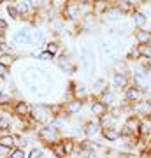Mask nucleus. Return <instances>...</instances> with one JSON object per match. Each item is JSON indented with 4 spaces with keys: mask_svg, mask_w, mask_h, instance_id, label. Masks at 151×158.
I'll list each match as a JSON object with an SVG mask.
<instances>
[{
    "mask_svg": "<svg viewBox=\"0 0 151 158\" xmlns=\"http://www.w3.org/2000/svg\"><path fill=\"white\" fill-rule=\"evenodd\" d=\"M149 141H151V137H149Z\"/></svg>",
    "mask_w": 151,
    "mask_h": 158,
    "instance_id": "obj_40",
    "label": "nucleus"
},
{
    "mask_svg": "<svg viewBox=\"0 0 151 158\" xmlns=\"http://www.w3.org/2000/svg\"><path fill=\"white\" fill-rule=\"evenodd\" d=\"M7 158H27V151L25 149H19V148H14V149H11V153H9Z\"/></svg>",
    "mask_w": 151,
    "mask_h": 158,
    "instance_id": "obj_34",
    "label": "nucleus"
},
{
    "mask_svg": "<svg viewBox=\"0 0 151 158\" xmlns=\"http://www.w3.org/2000/svg\"><path fill=\"white\" fill-rule=\"evenodd\" d=\"M6 12H7V18L9 19H12V21H21V18H19V14H18L16 7H14V2H6Z\"/></svg>",
    "mask_w": 151,
    "mask_h": 158,
    "instance_id": "obj_31",
    "label": "nucleus"
},
{
    "mask_svg": "<svg viewBox=\"0 0 151 158\" xmlns=\"http://www.w3.org/2000/svg\"><path fill=\"white\" fill-rule=\"evenodd\" d=\"M49 149H51V153H53L56 158H67V155H65V151H63V146H62V142H60V141L55 142Z\"/></svg>",
    "mask_w": 151,
    "mask_h": 158,
    "instance_id": "obj_32",
    "label": "nucleus"
},
{
    "mask_svg": "<svg viewBox=\"0 0 151 158\" xmlns=\"http://www.w3.org/2000/svg\"><path fill=\"white\" fill-rule=\"evenodd\" d=\"M2 88H4V81H0V90H2Z\"/></svg>",
    "mask_w": 151,
    "mask_h": 158,
    "instance_id": "obj_38",
    "label": "nucleus"
},
{
    "mask_svg": "<svg viewBox=\"0 0 151 158\" xmlns=\"http://www.w3.org/2000/svg\"><path fill=\"white\" fill-rule=\"evenodd\" d=\"M14 100H16V97L12 95L11 91H7L6 88L0 90V109H4V111H11Z\"/></svg>",
    "mask_w": 151,
    "mask_h": 158,
    "instance_id": "obj_20",
    "label": "nucleus"
},
{
    "mask_svg": "<svg viewBox=\"0 0 151 158\" xmlns=\"http://www.w3.org/2000/svg\"><path fill=\"white\" fill-rule=\"evenodd\" d=\"M30 119L35 123V127H44V125H49L55 116L51 113V104L48 102H37V104H32V114H30Z\"/></svg>",
    "mask_w": 151,
    "mask_h": 158,
    "instance_id": "obj_1",
    "label": "nucleus"
},
{
    "mask_svg": "<svg viewBox=\"0 0 151 158\" xmlns=\"http://www.w3.org/2000/svg\"><path fill=\"white\" fill-rule=\"evenodd\" d=\"M4 4H6V2H4V0H0V7L4 6Z\"/></svg>",
    "mask_w": 151,
    "mask_h": 158,
    "instance_id": "obj_39",
    "label": "nucleus"
},
{
    "mask_svg": "<svg viewBox=\"0 0 151 158\" xmlns=\"http://www.w3.org/2000/svg\"><path fill=\"white\" fill-rule=\"evenodd\" d=\"M141 58V49H139V46H130L128 51H127V60L125 62L127 63H132V62H137Z\"/></svg>",
    "mask_w": 151,
    "mask_h": 158,
    "instance_id": "obj_29",
    "label": "nucleus"
},
{
    "mask_svg": "<svg viewBox=\"0 0 151 158\" xmlns=\"http://www.w3.org/2000/svg\"><path fill=\"white\" fill-rule=\"evenodd\" d=\"M130 114H134L141 119L151 118V98H146V100H141L137 104H132L130 106Z\"/></svg>",
    "mask_w": 151,
    "mask_h": 158,
    "instance_id": "obj_9",
    "label": "nucleus"
},
{
    "mask_svg": "<svg viewBox=\"0 0 151 158\" xmlns=\"http://www.w3.org/2000/svg\"><path fill=\"white\" fill-rule=\"evenodd\" d=\"M16 62H18L16 53H0V65H4L6 69L12 70V67L16 65Z\"/></svg>",
    "mask_w": 151,
    "mask_h": 158,
    "instance_id": "obj_24",
    "label": "nucleus"
},
{
    "mask_svg": "<svg viewBox=\"0 0 151 158\" xmlns=\"http://www.w3.org/2000/svg\"><path fill=\"white\" fill-rule=\"evenodd\" d=\"M60 16L69 23H79L81 21V7H79V0H65L63 7L60 9Z\"/></svg>",
    "mask_w": 151,
    "mask_h": 158,
    "instance_id": "obj_5",
    "label": "nucleus"
},
{
    "mask_svg": "<svg viewBox=\"0 0 151 158\" xmlns=\"http://www.w3.org/2000/svg\"><path fill=\"white\" fill-rule=\"evenodd\" d=\"M123 98L132 106V104H137L141 100H146V91H142V90H139V88H135V86L130 85L128 88L123 90Z\"/></svg>",
    "mask_w": 151,
    "mask_h": 158,
    "instance_id": "obj_12",
    "label": "nucleus"
},
{
    "mask_svg": "<svg viewBox=\"0 0 151 158\" xmlns=\"http://www.w3.org/2000/svg\"><path fill=\"white\" fill-rule=\"evenodd\" d=\"M11 42L16 48H34V39H32V27L25 25L14 30L11 35Z\"/></svg>",
    "mask_w": 151,
    "mask_h": 158,
    "instance_id": "obj_3",
    "label": "nucleus"
},
{
    "mask_svg": "<svg viewBox=\"0 0 151 158\" xmlns=\"http://www.w3.org/2000/svg\"><path fill=\"white\" fill-rule=\"evenodd\" d=\"M83 134H84V139H88V141H95V139H99L102 134V128L100 125H99V121L93 118H90L84 121L83 125Z\"/></svg>",
    "mask_w": 151,
    "mask_h": 158,
    "instance_id": "obj_11",
    "label": "nucleus"
},
{
    "mask_svg": "<svg viewBox=\"0 0 151 158\" xmlns=\"http://www.w3.org/2000/svg\"><path fill=\"white\" fill-rule=\"evenodd\" d=\"M100 137L107 142H116L121 139V134H120V128H106V130H102Z\"/></svg>",
    "mask_w": 151,
    "mask_h": 158,
    "instance_id": "obj_26",
    "label": "nucleus"
},
{
    "mask_svg": "<svg viewBox=\"0 0 151 158\" xmlns=\"http://www.w3.org/2000/svg\"><path fill=\"white\" fill-rule=\"evenodd\" d=\"M0 146L7 148V149H14V148H16V137H14V134L0 135Z\"/></svg>",
    "mask_w": 151,
    "mask_h": 158,
    "instance_id": "obj_28",
    "label": "nucleus"
},
{
    "mask_svg": "<svg viewBox=\"0 0 151 158\" xmlns=\"http://www.w3.org/2000/svg\"><path fill=\"white\" fill-rule=\"evenodd\" d=\"M99 100H100L104 106H107L109 109H111V107H118V104H120L118 95H116V90H112L111 86H107L106 90L99 95Z\"/></svg>",
    "mask_w": 151,
    "mask_h": 158,
    "instance_id": "obj_14",
    "label": "nucleus"
},
{
    "mask_svg": "<svg viewBox=\"0 0 151 158\" xmlns=\"http://www.w3.org/2000/svg\"><path fill=\"white\" fill-rule=\"evenodd\" d=\"M62 130L58 128L53 121L49 125H44V127H39L37 130V141L40 144H44L46 148H51L55 142L62 141Z\"/></svg>",
    "mask_w": 151,
    "mask_h": 158,
    "instance_id": "obj_2",
    "label": "nucleus"
},
{
    "mask_svg": "<svg viewBox=\"0 0 151 158\" xmlns=\"http://www.w3.org/2000/svg\"><path fill=\"white\" fill-rule=\"evenodd\" d=\"M9 77H11V70L6 69L4 65H0V81H4V83H6Z\"/></svg>",
    "mask_w": 151,
    "mask_h": 158,
    "instance_id": "obj_37",
    "label": "nucleus"
},
{
    "mask_svg": "<svg viewBox=\"0 0 151 158\" xmlns=\"http://www.w3.org/2000/svg\"><path fill=\"white\" fill-rule=\"evenodd\" d=\"M106 88H107V83H106V79L104 77L93 79V85H91V88H90V95L93 93V98H99V95H100Z\"/></svg>",
    "mask_w": 151,
    "mask_h": 158,
    "instance_id": "obj_25",
    "label": "nucleus"
},
{
    "mask_svg": "<svg viewBox=\"0 0 151 158\" xmlns=\"http://www.w3.org/2000/svg\"><path fill=\"white\" fill-rule=\"evenodd\" d=\"M44 51L49 53L51 56H55V60H56V58L62 55V44H60V40L58 39H48V42L44 44Z\"/></svg>",
    "mask_w": 151,
    "mask_h": 158,
    "instance_id": "obj_21",
    "label": "nucleus"
},
{
    "mask_svg": "<svg viewBox=\"0 0 151 158\" xmlns=\"http://www.w3.org/2000/svg\"><path fill=\"white\" fill-rule=\"evenodd\" d=\"M12 119H14V116H12L11 111H4V109H0V135L11 134Z\"/></svg>",
    "mask_w": 151,
    "mask_h": 158,
    "instance_id": "obj_16",
    "label": "nucleus"
},
{
    "mask_svg": "<svg viewBox=\"0 0 151 158\" xmlns=\"http://www.w3.org/2000/svg\"><path fill=\"white\" fill-rule=\"evenodd\" d=\"M132 85V76L128 72H114L111 74V86L112 90H125Z\"/></svg>",
    "mask_w": 151,
    "mask_h": 158,
    "instance_id": "obj_10",
    "label": "nucleus"
},
{
    "mask_svg": "<svg viewBox=\"0 0 151 158\" xmlns=\"http://www.w3.org/2000/svg\"><path fill=\"white\" fill-rule=\"evenodd\" d=\"M139 49H141V58H146V60H151V44L139 46Z\"/></svg>",
    "mask_w": 151,
    "mask_h": 158,
    "instance_id": "obj_35",
    "label": "nucleus"
},
{
    "mask_svg": "<svg viewBox=\"0 0 151 158\" xmlns=\"http://www.w3.org/2000/svg\"><path fill=\"white\" fill-rule=\"evenodd\" d=\"M139 137H151V118L141 119V130H139Z\"/></svg>",
    "mask_w": 151,
    "mask_h": 158,
    "instance_id": "obj_30",
    "label": "nucleus"
},
{
    "mask_svg": "<svg viewBox=\"0 0 151 158\" xmlns=\"http://www.w3.org/2000/svg\"><path fill=\"white\" fill-rule=\"evenodd\" d=\"M130 23H132L134 30H144L146 25H148V16L141 9H137V11H134L130 14Z\"/></svg>",
    "mask_w": 151,
    "mask_h": 158,
    "instance_id": "obj_18",
    "label": "nucleus"
},
{
    "mask_svg": "<svg viewBox=\"0 0 151 158\" xmlns=\"http://www.w3.org/2000/svg\"><path fill=\"white\" fill-rule=\"evenodd\" d=\"M14 7H16L18 14L21 18L23 21H30V18H32V7H30V0H18L14 2Z\"/></svg>",
    "mask_w": 151,
    "mask_h": 158,
    "instance_id": "obj_17",
    "label": "nucleus"
},
{
    "mask_svg": "<svg viewBox=\"0 0 151 158\" xmlns=\"http://www.w3.org/2000/svg\"><path fill=\"white\" fill-rule=\"evenodd\" d=\"M127 132H128L132 137H139V130H141V118H137V116H134V114H128L127 118H125L123 125H121Z\"/></svg>",
    "mask_w": 151,
    "mask_h": 158,
    "instance_id": "obj_13",
    "label": "nucleus"
},
{
    "mask_svg": "<svg viewBox=\"0 0 151 158\" xmlns=\"http://www.w3.org/2000/svg\"><path fill=\"white\" fill-rule=\"evenodd\" d=\"M79 63H81L84 74H88V76H93V74H95L97 60H95L93 48H90L88 44H84L83 48H81V53H79Z\"/></svg>",
    "mask_w": 151,
    "mask_h": 158,
    "instance_id": "obj_4",
    "label": "nucleus"
},
{
    "mask_svg": "<svg viewBox=\"0 0 151 158\" xmlns=\"http://www.w3.org/2000/svg\"><path fill=\"white\" fill-rule=\"evenodd\" d=\"M97 121H99V125H100L102 130H106V128H120V127H118V118L114 116V114H111V113L104 114V116L99 118Z\"/></svg>",
    "mask_w": 151,
    "mask_h": 158,
    "instance_id": "obj_23",
    "label": "nucleus"
},
{
    "mask_svg": "<svg viewBox=\"0 0 151 158\" xmlns=\"http://www.w3.org/2000/svg\"><path fill=\"white\" fill-rule=\"evenodd\" d=\"M55 62H56V67L60 69L63 74H67V76H72V74H76V70H78V63L72 60V56H70L69 51L62 53Z\"/></svg>",
    "mask_w": 151,
    "mask_h": 158,
    "instance_id": "obj_7",
    "label": "nucleus"
},
{
    "mask_svg": "<svg viewBox=\"0 0 151 158\" xmlns=\"http://www.w3.org/2000/svg\"><path fill=\"white\" fill-rule=\"evenodd\" d=\"M125 14L120 9H118L116 6H114V2H111L109 4V7H107L106 11L102 12L100 16H99V19H100V23H107V25H116V23H121L125 19Z\"/></svg>",
    "mask_w": 151,
    "mask_h": 158,
    "instance_id": "obj_6",
    "label": "nucleus"
},
{
    "mask_svg": "<svg viewBox=\"0 0 151 158\" xmlns=\"http://www.w3.org/2000/svg\"><path fill=\"white\" fill-rule=\"evenodd\" d=\"M27 158H44V148H32L27 153Z\"/></svg>",
    "mask_w": 151,
    "mask_h": 158,
    "instance_id": "obj_33",
    "label": "nucleus"
},
{
    "mask_svg": "<svg viewBox=\"0 0 151 158\" xmlns=\"http://www.w3.org/2000/svg\"><path fill=\"white\" fill-rule=\"evenodd\" d=\"M37 60H40V62L48 63V62H55V56H51L49 53H46V51H40L39 56H37Z\"/></svg>",
    "mask_w": 151,
    "mask_h": 158,
    "instance_id": "obj_36",
    "label": "nucleus"
},
{
    "mask_svg": "<svg viewBox=\"0 0 151 158\" xmlns=\"http://www.w3.org/2000/svg\"><path fill=\"white\" fill-rule=\"evenodd\" d=\"M11 113H12V116L21 118V119L30 118V114H32V104L28 100H25V98H16L11 107Z\"/></svg>",
    "mask_w": 151,
    "mask_h": 158,
    "instance_id": "obj_8",
    "label": "nucleus"
},
{
    "mask_svg": "<svg viewBox=\"0 0 151 158\" xmlns=\"http://www.w3.org/2000/svg\"><path fill=\"white\" fill-rule=\"evenodd\" d=\"M62 146H63V151H65V155L67 156H70V155H74L76 153V148H78V141H74L72 137H62Z\"/></svg>",
    "mask_w": 151,
    "mask_h": 158,
    "instance_id": "obj_27",
    "label": "nucleus"
},
{
    "mask_svg": "<svg viewBox=\"0 0 151 158\" xmlns=\"http://www.w3.org/2000/svg\"><path fill=\"white\" fill-rule=\"evenodd\" d=\"M84 104H86V102H81V100H78V98H72V100L63 102V109H65V113H67L69 116H74V114H79L81 111H83Z\"/></svg>",
    "mask_w": 151,
    "mask_h": 158,
    "instance_id": "obj_19",
    "label": "nucleus"
},
{
    "mask_svg": "<svg viewBox=\"0 0 151 158\" xmlns=\"http://www.w3.org/2000/svg\"><path fill=\"white\" fill-rule=\"evenodd\" d=\"M107 113H109V107L104 106L99 98H90V116H93V119L102 118Z\"/></svg>",
    "mask_w": 151,
    "mask_h": 158,
    "instance_id": "obj_15",
    "label": "nucleus"
},
{
    "mask_svg": "<svg viewBox=\"0 0 151 158\" xmlns=\"http://www.w3.org/2000/svg\"><path fill=\"white\" fill-rule=\"evenodd\" d=\"M134 40L137 46H146L151 44V30H134Z\"/></svg>",
    "mask_w": 151,
    "mask_h": 158,
    "instance_id": "obj_22",
    "label": "nucleus"
}]
</instances>
